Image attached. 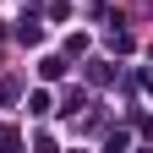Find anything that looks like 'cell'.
<instances>
[{
    "label": "cell",
    "mask_w": 153,
    "mask_h": 153,
    "mask_svg": "<svg viewBox=\"0 0 153 153\" xmlns=\"http://www.w3.org/2000/svg\"><path fill=\"white\" fill-rule=\"evenodd\" d=\"M66 71V60H55V55H44V60H38V76H60Z\"/></svg>",
    "instance_id": "obj_1"
}]
</instances>
